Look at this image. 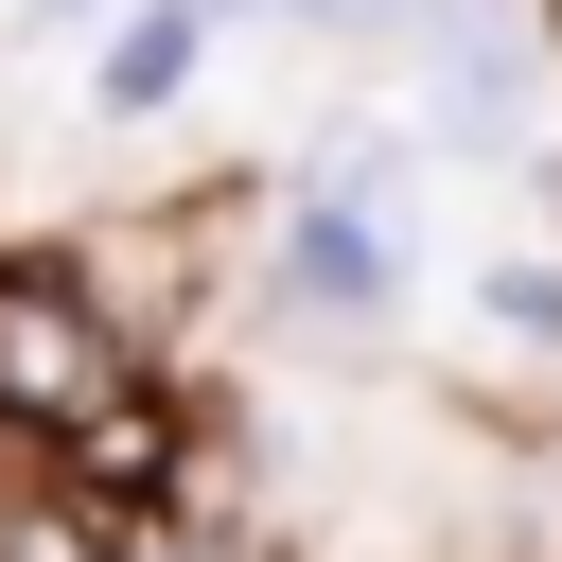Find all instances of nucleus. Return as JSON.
<instances>
[{
  "label": "nucleus",
  "mask_w": 562,
  "mask_h": 562,
  "mask_svg": "<svg viewBox=\"0 0 562 562\" xmlns=\"http://www.w3.org/2000/svg\"><path fill=\"white\" fill-rule=\"evenodd\" d=\"M228 18H281V35H386V53H404V0H228Z\"/></svg>",
  "instance_id": "6e6552de"
},
{
  "label": "nucleus",
  "mask_w": 562,
  "mask_h": 562,
  "mask_svg": "<svg viewBox=\"0 0 562 562\" xmlns=\"http://www.w3.org/2000/svg\"><path fill=\"white\" fill-rule=\"evenodd\" d=\"M193 457V404L158 334L88 281V246H0V474H105L158 492Z\"/></svg>",
  "instance_id": "f257e3e1"
},
{
  "label": "nucleus",
  "mask_w": 562,
  "mask_h": 562,
  "mask_svg": "<svg viewBox=\"0 0 562 562\" xmlns=\"http://www.w3.org/2000/svg\"><path fill=\"white\" fill-rule=\"evenodd\" d=\"M18 18H123V0H18Z\"/></svg>",
  "instance_id": "1a4fd4ad"
},
{
  "label": "nucleus",
  "mask_w": 562,
  "mask_h": 562,
  "mask_svg": "<svg viewBox=\"0 0 562 562\" xmlns=\"http://www.w3.org/2000/svg\"><path fill=\"white\" fill-rule=\"evenodd\" d=\"M123 562H281V527H263V509H246L211 457H176V474L123 509Z\"/></svg>",
  "instance_id": "39448f33"
},
{
  "label": "nucleus",
  "mask_w": 562,
  "mask_h": 562,
  "mask_svg": "<svg viewBox=\"0 0 562 562\" xmlns=\"http://www.w3.org/2000/svg\"><path fill=\"white\" fill-rule=\"evenodd\" d=\"M123 509L105 474H0V562H123Z\"/></svg>",
  "instance_id": "423d86ee"
},
{
  "label": "nucleus",
  "mask_w": 562,
  "mask_h": 562,
  "mask_svg": "<svg viewBox=\"0 0 562 562\" xmlns=\"http://www.w3.org/2000/svg\"><path fill=\"white\" fill-rule=\"evenodd\" d=\"M474 334H492V351H527V369H562V246L474 263Z\"/></svg>",
  "instance_id": "0eeeda50"
},
{
  "label": "nucleus",
  "mask_w": 562,
  "mask_h": 562,
  "mask_svg": "<svg viewBox=\"0 0 562 562\" xmlns=\"http://www.w3.org/2000/svg\"><path fill=\"white\" fill-rule=\"evenodd\" d=\"M211 35H228V0H123V18H88V123H176L193 105V70H211Z\"/></svg>",
  "instance_id": "20e7f679"
},
{
  "label": "nucleus",
  "mask_w": 562,
  "mask_h": 562,
  "mask_svg": "<svg viewBox=\"0 0 562 562\" xmlns=\"http://www.w3.org/2000/svg\"><path fill=\"white\" fill-rule=\"evenodd\" d=\"M404 123L457 140V158H544V105H562V18L544 0H404Z\"/></svg>",
  "instance_id": "f03ea898"
},
{
  "label": "nucleus",
  "mask_w": 562,
  "mask_h": 562,
  "mask_svg": "<svg viewBox=\"0 0 562 562\" xmlns=\"http://www.w3.org/2000/svg\"><path fill=\"white\" fill-rule=\"evenodd\" d=\"M544 18H562V0H544Z\"/></svg>",
  "instance_id": "9d476101"
},
{
  "label": "nucleus",
  "mask_w": 562,
  "mask_h": 562,
  "mask_svg": "<svg viewBox=\"0 0 562 562\" xmlns=\"http://www.w3.org/2000/svg\"><path fill=\"white\" fill-rule=\"evenodd\" d=\"M246 299H263L299 351H369V334H386V299H404V228H386L369 193L281 176V193L246 211Z\"/></svg>",
  "instance_id": "7ed1b4c3"
}]
</instances>
